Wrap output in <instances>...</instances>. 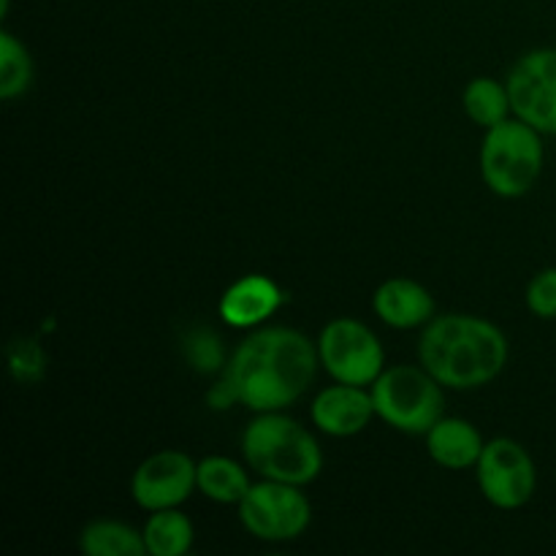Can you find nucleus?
Listing matches in <instances>:
<instances>
[{
	"mask_svg": "<svg viewBox=\"0 0 556 556\" xmlns=\"http://www.w3.org/2000/svg\"><path fill=\"white\" fill-rule=\"evenodd\" d=\"M427 454L432 456L434 465L445 470H470L478 465L483 454V434L478 432L476 424L467 418H448L443 416L427 434Z\"/></svg>",
	"mask_w": 556,
	"mask_h": 556,
	"instance_id": "obj_14",
	"label": "nucleus"
},
{
	"mask_svg": "<svg viewBox=\"0 0 556 556\" xmlns=\"http://www.w3.org/2000/svg\"><path fill=\"white\" fill-rule=\"evenodd\" d=\"M514 117L525 119L543 136H556V49H530L516 60L505 79Z\"/></svg>",
	"mask_w": 556,
	"mask_h": 556,
	"instance_id": "obj_9",
	"label": "nucleus"
},
{
	"mask_svg": "<svg viewBox=\"0 0 556 556\" xmlns=\"http://www.w3.org/2000/svg\"><path fill=\"white\" fill-rule=\"evenodd\" d=\"M188 358L199 372H215L223 367V351L220 342L215 334H210L206 329L195 331L188 340Z\"/></svg>",
	"mask_w": 556,
	"mask_h": 556,
	"instance_id": "obj_22",
	"label": "nucleus"
},
{
	"mask_svg": "<svg viewBox=\"0 0 556 556\" xmlns=\"http://www.w3.org/2000/svg\"><path fill=\"white\" fill-rule=\"evenodd\" d=\"M199 494L217 505H239L250 492V476L231 456H204L199 462Z\"/></svg>",
	"mask_w": 556,
	"mask_h": 556,
	"instance_id": "obj_15",
	"label": "nucleus"
},
{
	"mask_svg": "<svg viewBox=\"0 0 556 556\" xmlns=\"http://www.w3.org/2000/svg\"><path fill=\"white\" fill-rule=\"evenodd\" d=\"M543 134L525 119L508 117L486 130L481 144V177L500 199H521L543 174Z\"/></svg>",
	"mask_w": 556,
	"mask_h": 556,
	"instance_id": "obj_4",
	"label": "nucleus"
},
{
	"mask_svg": "<svg viewBox=\"0 0 556 556\" xmlns=\"http://www.w3.org/2000/svg\"><path fill=\"white\" fill-rule=\"evenodd\" d=\"M282 302H286V293L271 277L244 275L223 291L217 315L231 329L253 331L264 326L282 307Z\"/></svg>",
	"mask_w": 556,
	"mask_h": 556,
	"instance_id": "obj_12",
	"label": "nucleus"
},
{
	"mask_svg": "<svg viewBox=\"0 0 556 556\" xmlns=\"http://www.w3.org/2000/svg\"><path fill=\"white\" fill-rule=\"evenodd\" d=\"M375 315L391 329H421L434 318V296L410 277H391L380 282L372 296Z\"/></svg>",
	"mask_w": 556,
	"mask_h": 556,
	"instance_id": "obj_13",
	"label": "nucleus"
},
{
	"mask_svg": "<svg viewBox=\"0 0 556 556\" xmlns=\"http://www.w3.org/2000/svg\"><path fill=\"white\" fill-rule=\"evenodd\" d=\"M476 478L486 503L500 510H519L535 497L538 467L530 451L514 438H494L483 445Z\"/></svg>",
	"mask_w": 556,
	"mask_h": 556,
	"instance_id": "obj_8",
	"label": "nucleus"
},
{
	"mask_svg": "<svg viewBox=\"0 0 556 556\" xmlns=\"http://www.w3.org/2000/svg\"><path fill=\"white\" fill-rule=\"evenodd\" d=\"M141 535L150 556H185L193 548L195 527L179 508H163L152 510Z\"/></svg>",
	"mask_w": 556,
	"mask_h": 556,
	"instance_id": "obj_16",
	"label": "nucleus"
},
{
	"mask_svg": "<svg viewBox=\"0 0 556 556\" xmlns=\"http://www.w3.org/2000/svg\"><path fill=\"white\" fill-rule=\"evenodd\" d=\"M462 106H465L470 123L483 130L505 123L514 114L508 85L492 79V76H476V79L467 81L465 92H462Z\"/></svg>",
	"mask_w": 556,
	"mask_h": 556,
	"instance_id": "obj_18",
	"label": "nucleus"
},
{
	"mask_svg": "<svg viewBox=\"0 0 556 556\" xmlns=\"http://www.w3.org/2000/svg\"><path fill=\"white\" fill-rule=\"evenodd\" d=\"M33 85V58L14 33H0V98L14 101Z\"/></svg>",
	"mask_w": 556,
	"mask_h": 556,
	"instance_id": "obj_19",
	"label": "nucleus"
},
{
	"mask_svg": "<svg viewBox=\"0 0 556 556\" xmlns=\"http://www.w3.org/2000/svg\"><path fill=\"white\" fill-rule=\"evenodd\" d=\"M309 418L315 427L329 438H356L372 424L375 402L367 386L337 383L326 386L309 407Z\"/></svg>",
	"mask_w": 556,
	"mask_h": 556,
	"instance_id": "obj_11",
	"label": "nucleus"
},
{
	"mask_svg": "<svg viewBox=\"0 0 556 556\" xmlns=\"http://www.w3.org/2000/svg\"><path fill=\"white\" fill-rule=\"evenodd\" d=\"M375 416L402 434H424L443 418V386L424 364H394L369 386Z\"/></svg>",
	"mask_w": 556,
	"mask_h": 556,
	"instance_id": "obj_5",
	"label": "nucleus"
},
{
	"mask_svg": "<svg viewBox=\"0 0 556 556\" xmlns=\"http://www.w3.org/2000/svg\"><path fill=\"white\" fill-rule=\"evenodd\" d=\"M320 367L331 380L351 386H372L386 369V351L378 334L358 318H334L320 329Z\"/></svg>",
	"mask_w": 556,
	"mask_h": 556,
	"instance_id": "obj_6",
	"label": "nucleus"
},
{
	"mask_svg": "<svg viewBox=\"0 0 556 556\" xmlns=\"http://www.w3.org/2000/svg\"><path fill=\"white\" fill-rule=\"evenodd\" d=\"M79 552L87 556H144V535L114 519H96L79 532Z\"/></svg>",
	"mask_w": 556,
	"mask_h": 556,
	"instance_id": "obj_17",
	"label": "nucleus"
},
{
	"mask_svg": "<svg viewBox=\"0 0 556 556\" xmlns=\"http://www.w3.org/2000/svg\"><path fill=\"white\" fill-rule=\"evenodd\" d=\"M242 456L266 481L307 486L324 470V451L313 432L286 410L255 413L242 432Z\"/></svg>",
	"mask_w": 556,
	"mask_h": 556,
	"instance_id": "obj_3",
	"label": "nucleus"
},
{
	"mask_svg": "<svg viewBox=\"0 0 556 556\" xmlns=\"http://www.w3.org/2000/svg\"><path fill=\"white\" fill-rule=\"evenodd\" d=\"M527 309L541 320H556V266L538 271L525 293Z\"/></svg>",
	"mask_w": 556,
	"mask_h": 556,
	"instance_id": "obj_21",
	"label": "nucleus"
},
{
	"mask_svg": "<svg viewBox=\"0 0 556 556\" xmlns=\"http://www.w3.org/2000/svg\"><path fill=\"white\" fill-rule=\"evenodd\" d=\"M302 489L304 486L261 478L237 505L239 521L258 541H296L307 532L309 521H313V508H309V500Z\"/></svg>",
	"mask_w": 556,
	"mask_h": 556,
	"instance_id": "obj_7",
	"label": "nucleus"
},
{
	"mask_svg": "<svg viewBox=\"0 0 556 556\" xmlns=\"http://www.w3.org/2000/svg\"><path fill=\"white\" fill-rule=\"evenodd\" d=\"M318 345L291 326H258L226 362V380L239 405L253 413L288 410L313 386Z\"/></svg>",
	"mask_w": 556,
	"mask_h": 556,
	"instance_id": "obj_1",
	"label": "nucleus"
},
{
	"mask_svg": "<svg viewBox=\"0 0 556 556\" xmlns=\"http://www.w3.org/2000/svg\"><path fill=\"white\" fill-rule=\"evenodd\" d=\"M47 358L36 340H14L9 345V369L20 383H36L43 375Z\"/></svg>",
	"mask_w": 556,
	"mask_h": 556,
	"instance_id": "obj_20",
	"label": "nucleus"
},
{
	"mask_svg": "<svg viewBox=\"0 0 556 556\" xmlns=\"http://www.w3.org/2000/svg\"><path fill=\"white\" fill-rule=\"evenodd\" d=\"M510 356L508 337L478 315H434L418 340V362L443 389L472 391L500 378Z\"/></svg>",
	"mask_w": 556,
	"mask_h": 556,
	"instance_id": "obj_2",
	"label": "nucleus"
},
{
	"mask_svg": "<svg viewBox=\"0 0 556 556\" xmlns=\"http://www.w3.org/2000/svg\"><path fill=\"white\" fill-rule=\"evenodd\" d=\"M199 462L185 451H157L147 456L130 478V497L144 510L179 508L190 494L199 492Z\"/></svg>",
	"mask_w": 556,
	"mask_h": 556,
	"instance_id": "obj_10",
	"label": "nucleus"
}]
</instances>
